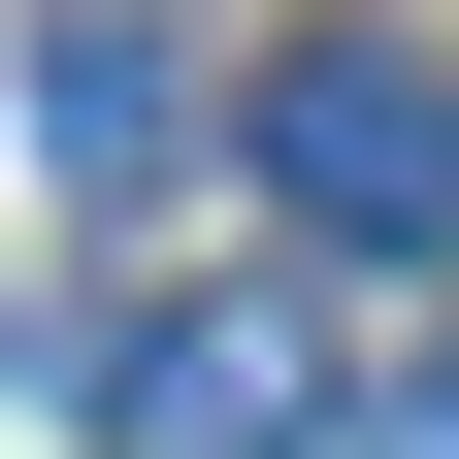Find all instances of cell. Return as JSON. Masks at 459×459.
<instances>
[{
  "label": "cell",
  "instance_id": "6da1fadb",
  "mask_svg": "<svg viewBox=\"0 0 459 459\" xmlns=\"http://www.w3.org/2000/svg\"><path fill=\"white\" fill-rule=\"evenodd\" d=\"M230 164H263V230H328V263H459V66L427 33H263V99H230Z\"/></svg>",
  "mask_w": 459,
  "mask_h": 459
},
{
  "label": "cell",
  "instance_id": "7a4b0ae2",
  "mask_svg": "<svg viewBox=\"0 0 459 459\" xmlns=\"http://www.w3.org/2000/svg\"><path fill=\"white\" fill-rule=\"evenodd\" d=\"M99 427H132V459H296L328 427V328L296 296H164L132 361H99Z\"/></svg>",
  "mask_w": 459,
  "mask_h": 459
},
{
  "label": "cell",
  "instance_id": "3957f363",
  "mask_svg": "<svg viewBox=\"0 0 459 459\" xmlns=\"http://www.w3.org/2000/svg\"><path fill=\"white\" fill-rule=\"evenodd\" d=\"M33 132H66V197H132L197 99H164V33H132V0H66V33H33Z\"/></svg>",
  "mask_w": 459,
  "mask_h": 459
},
{
  "label": "cell",
  "instance_id": "277c9868",
  "mask_svg": "<svg viewBox=\"0 0 459 459\" xmlns=\"http://www.w3.org/2000/svg\"><path fill=\"white\" fill-rule=\"evenodd\" d=\"M427 459H459V394H427Z\"/></svg>",
  "mask_w": 459,
  "mask_h": 459
}]
</instances>
